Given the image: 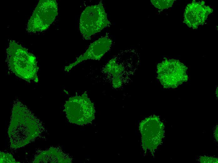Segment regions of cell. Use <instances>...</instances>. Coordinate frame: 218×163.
I'll use <instances>...</instances> for the list:
<instances>
[{"label":"cell","mask_w":218,"mask_h":163,"mask_svg":"<svg viewBox=\"0 0 218 163\" xmlns=\"http://www.w3.org/2000/svg\"><path fill=\"white\" fill-rule=\"evenodd\" d=\"M39 120L24 105L19 102L13 105L8 133L13 148L24 146L40 133Z\"/></svg>","instance_id":"cell-1"},{"label":"cell","mask_w":218,"mask_h":163,"mask_svg":"<svg viewBox=\"0 0 218 163\" xmlns=\"http://www.w3.org/2000/svg\"><path fill=\"white\" fill-rule=\"evenodd\" d=\"M9 69L18 77L28 82L38 81L39 68L35 57L14 40H11L6 50Z\"/></svg>","instance_id":"cell-2"},{"label":"cell","mask_w":218,"mask_h":163,"mask_svg":"<svg viewBox=\"0 0 218 163\" xmlns=\"http://www.w3.org/2000/svg\"><path fill=\"white\" fill-rule=\"evenodd\" d=\"M110 60L103 69V72L110 76L113 87H121L136 70L139 64L138 54L133 50H125Z\"/></svg>","instance_id":"cell-3"},{"label":"cell","mask_w":218,"mask_h":163,"mask_svg":"<svg viewBox=\"0 0 218 163\" xmlns=\"http://www.w3.org/2000/svg\"><path fill=\"white\" fill-rule=\"evenodd\" d=\"M64 108L67 118L73 124L85 125L91 123L95 118L94 104L86 92L69 98L66 101Z\"/></svg>","instance_id":"cell-4"},{"label":"cell","mask_w":218,"mask_h":163,"mask_svg":"<svg viewBox=\"0 0 218 163\" xmlns=\"http://www.w3.org/2000/svg\"><path fill=\"white\" fill-rule=\"evenodd\" d=\"M110 24L103 5L100 3L87 7L82 13L80 30L83 38L89 40L91 35L101 31Z\"/></svg>","instance_id":"cell-5"},{"label":"cell","mask_w":218,"mask_h":163,"mask_svg":"<svg viewBox=\"0 0 218 163\" xmlns=\"http://www.w3.org/2000/svg\"><path fill=\"white\" fill-rule=\"evenodd\" d=\"M187 67L179 60L165 59L157 66V78L165 88H175L187 81Z\"/></svg>","instance_id":"cell-6"},{"label":"cell","mask_w":218,"mask_h":163,"mask_svg":"<svg viewBox=\"0 0 218 163\" xmlns=\"http://www.w3.org/2000/svg\"><path fill=\"white\" fill-rule=\"evenodd\" d=\"M58 11L56 1L40 0L29 21L27 30L34 32L47 29L54 20Z\"/></svg>","instance_id":"cell-7"},{"label":"cell","mask_w":218,"mask_h":163,"mask_svg":"<svg viewBox=\"0 0 218 163\" xmlns=\"http://www.w3.org/2000/svg\"><path fill=\"white\" fill-rule=\"evenodd\" d=\"M164 126L159 117L153 115L146 118L140 124L143 147L153 154L161 143L164 135Z\"/></svg>","instance_id":"cell-8"},{"label":"cell","mask_w":218,"mask_h":163,"mask_svg":"<svg viewBox=\"0 0 218 163\" xmlns=\"http://www.w3.org/2000/svg\"><path fill=\"white\" fill-rule=\"evenodd\" d=\"M213 11L206 5L204 1L193 0L186 6L184 13V23L193 29H197L199 25L204 24L209 14Z\"/></svg>","instance_id":"cell-9"},{"label":"cell","mask_w":218,"mask_h":163,"mask_svg":"<svg viewBox=\"0 0 218 163\" xmlns=\"http://www.w3.org/2000/svg\"><path fill=\"white\" fill-rule=\"evenodd\" d=\"M112 39L107 36L102 37L91 43L86 52L74 62L65 67L68 71L80 62L87 59L99 60L108 51L112 45Z\"/></svg>","instance_id":"cell-10"},{"label":"cell","mask_w":218,"mask_h":163,"mask_svg":"<svg viewBox=\"0 0 218 163\" xmlns=\"http://www.w3.org/2000/svg\"><path fill=\"white\" fill-rule=\"evenodd\" d=\"M43 153L49 156V157L40 154L37 158L50 157L45 160L43 162L69 163L71 162V159L69 157L62 151L57 149L51 148L48 151H44Z\"/></svg>","instance_id":"cell-11"},{"label":"cell","mask_w":218,"mask_h":163,"mask_svg":"<svg viewBox=\"0 0 218 163\" xmlns=\"http://www.w3.org/2000/svg\"><path fill=\"white\" fill-rule=\"evenodd\" d=\"M174 1V0H151L153 5L156 8L160 9H166L171 7Z\"/></svg>","instance_id":"cell-12"},{"label":"cell","mask_w":218,"mask_h":163,"mask_svg":"<svg viewBox=\"0 0 218 163\" xmlns=\"http://www.w3.org/2000/svg\"><path fill=\"white\" fill-rule=\"evenodd\" d=\"M200 163H216L218 162V158L216 157L202 156L199 159Z\"/></svg>","instance_id":"cell-13"},{"label":"cell","mask_w":218,"mask_h":163,"mask_svg":"<svg viewBox=\"0 0 218 163\" xmlns=\"http://www.w3.org/2000/svg\"><path fill=\"white\" fill-rule=\"evenodd\" d=\"M218 126L217 125L216 128H215L214 131V136L215 138V139L216 141H218Z\"/></svg>","instance_id":"cell-14"}]
</instances>
